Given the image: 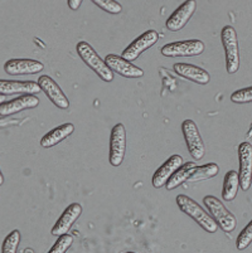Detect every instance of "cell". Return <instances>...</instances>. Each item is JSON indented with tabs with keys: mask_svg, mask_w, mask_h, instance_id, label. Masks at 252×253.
Instances as JSON below:
<instances>
[{
	"mask_svg": "<svg viewBox=\"0 0 252 253\" xmlns=\"http://www.w3.org/2000/svg\"><path fill=\"white\" fill-rule=\"evenodd\" d=\"M178 207L183 213H186L188 217H191L194 222L200 225L201 228L204 229L208 233H216L218 231V225L214 222L213 218L211 217L209 213L204 211L200 204L192 198L187 197L184 194H179L175 199Z\"/></svg>",
	"mask_w": 252,
	"mask_h": 253,
	"instance_id": "6da1fadb",
	"label": "cell"
},
{
	"mask_svg": "<svg viewBox=\"0 0 252 253\" xmlns=\"http://www.w3.org/2000/svg\"><path fill=\"white\" fill-rule=\"evenodd\" d=\"M76 50H77L80 58L82 59V61L85 62V63H86L87 66H89V67L102 80V81H114V72L108 68L105 59L101 58V57L97 54L96 50H95L89 43L85 42V41H81L80 43H77Z\"/></svg>",
	"mask_w": 252,
	"mask_h": 253,
	"instance_id": "7a4b0ae2",
	"label": "cell"
},
{
	"mask_svg": "<svg viewBox=\"0 0 252 253\" xmlns=\"http://www.w3.org/2000/svg\"><path fill=\"white\" fill-rule=\"evenodd\" d=\"M203 203L207 207L209 214L217 223V225L221 227L222 231L226 232V233H231V232L235 231L236 227H237V219L223 206V203L219 201L218 198L213 197V195H207V197L203 198Z\"/></svg>",
	"mask_w": 252,
	"mask_h": 253,
	"instance_id": "3957f363",
	"label": "cell"
},
{
	"mask_svg": "<svg viewBox=\"0 0 252 253\" xmlns=\"http://www.w3.org/2000/svg\"><path fill=\"white\" fill-rule=\"evenodd\" d=\"M221 41L226 54V70L233 75L240 68V50L237 33L232 25H226L221 32Z\"/></svg>",
	"mask_w": 252,
	"mask_h": 253,
	"instance_id": "277c9868",
	"label": "cell"
},
{
	"mask_svg": "<svg viewBox=\"0 0 252 253\" xmlns=\"http://www.w3.org/2000/svg\"><path fill=\"white\" fill-rule=\"evenodd\" d=\"M204 43L200 39H189V41H178L168 43L161 48V54L165 57H196L204 52Z\"/></svg>",
	"mask_w": 252,
	"mask_h": 253,
	"instance_id": "5b68a950",
	"label": "cell"
},
{
	"mask_svg": "<svg viewBox=\"0 0 252 253\" xmlns=\"http://www.w3.org/2000/svg\"><path fill=\"white\" fill-rule=\"evenodd\" d=\"M182 131H183V136L186 140L187 148H188L189 154L196 162H200L204 158L205 149L203 144L202 135L198 130L197 125L192 120H184L182 124Z\"/></svg>",
	"mask_w": 252,
	"mask_h": 253,
	"instance_id": "8992f818",
	"label": "cell"
},
{
	"mask_svg": "<svg viewBox=\"0 0 252 253\" xmlns=\"http://www.w3.org/2000/svg\"><path fill=\"white\" fill-rule=\"evenodd\" d=\"M159 41V33L154 29H150L147 31L145 33H143L142 36L138 37L135 41L130 43L128 47L122 50L121 57L125 58L126 61H136V59L140 57L142 53H144L145 50L151 48L152 45L156 44V42Z\"/></svg>",
	"mask_w": 252,
	"mask_h": 253,
	"instance_id": "52a82bcc",
	"label": "cell"
},
{
	"mask_svg": "<svg viewBox=\"0 0 252 253\" xmlns=\"http://www.w3.org/2000/svg\"><path fill=\"white\" fill-rule=\"evenodd\" d=\"M126 153V130L122 124H117L112 127L110 135V164L120 167L124 162Z\"/></svg>",
	"mask_w": 252,
	"mask_h": 253,
	"instance_id": "ba28073f",
	"label": "cell"
},
{
	"mask_svg": "<svg viewBox=\"0 0 252 253\" xmlns=\"http://www.w3.org/2000/svg\"><path fill=\"white\" fill-rule=\"evenodd\" d=\"M239 186L242 192H247L251 188L252 172V146L250 142L244 141L239 145Z\"/></svg>",
	"mask_w": 252,
	"mask_h": 253,
	"instance_id": "9c48e42d",
	"label": "cell"
},
{
	"mask_svg": "<svg viewBox=\"0 0 252 253\" xmlns=\"http://www.w3.org/2000/svg\"><path fill=\"white\" fill-rule=\"evenodd\" d=\"M196 9H197L196 0H187V1H184L168 18L165 23L166 28L169 29L170 32L182 31L187 25V23L191 20V18L193 17V14L196 13Z\"/></svg>",
	"mask_w": 252,
	"mask_h": 253,
	"instance_id": "30bf717a",
	"label": "cell"
},
{
	"mask_svg": "<svg viewBox=\"0 0 252 253\" xmlns=\"http://www.w3.org/2000/svg\"><path fill=\"white\" fill-rule=\"evenodd\" d=\"M38 84L41 87V91H43L50 98V102L61 110L69 109V101L67 96L64 95L61 87L57 84V82L50 76L45 75L38 78Z\"/></svg>",
	"mask_w": 252,
	"mask_h": 253,
	"instance_id": "8fae6325",
	"label": "cell"
},
{
	"mask_svg": "<svg viewBox=\"0 0 252 253\" xmlns=\"http://www.w3.org/2000/svg\"><path fill=\"white\" fill-rule=\"evenodd\" d=\"M39 102L41 100L32 93H24V95L13 98L10 101L5 100L0 103V116H10V115L18 114L24 110L36 109L39 106Z\"/></svg>",
	"mask_w": 252,
	"mask_h": 253,
	"instance_id": "7c38bea8",
	"label": "cell"
},
{
	"mask_svg": "<svg viewBox=\"0 0 252 253\" xmlns=\"http://www.w3.org/2000/svg\"><path fill=\"white\" fill-rule=\"evenodd\" d=\"M105 62L112 72L117 73L125 78H140L144 76V71L142 68L136 67L135 64H133V62L126 61L121 56L107 54Z\"/></svg>",
	"mask_w": 252,
	"mask_h": 253,
	"instance_id": "4fadbf2b",
	"label": "cell"
},
{
	"mask_svg": "<svg viewBox=\"0 0 252 253\" xmlns=\"http://www.w3.org/2000/svg\"><path fill=\"white\" fill-rule=\"evenodd\" d=\"M45 70V64L36 59L14 58L4 64V71L10 76L36 75Z\"/></svg>",
	"mask_w": 252,
	"mask_h": 253,
	"instance_id": "5bb4252c",
	"label": "cell"
},
{
	"mask_svg": "<svg viewBox=\"0 0 252 253\" xmlns=\"http://www.w3.org/2000/svg\"><path fill=\"white\" fill-rule=\"evenodd\" d=\"M82 206L78 203H72L69 204L64 211L62 213L61 217L58 218V220L55 222L54 227L52 228V236L58 237L61 234L67 233L69 229L72 228V225L75 224L76 220L81 217L82 214Z\"/></svg>",
	"mask_w": 252,
	"mask_h": 253,
	"instance_id": "9a60e30c",
	"label": "cell"
},
{
	"mask_svg": "<svg viewBox=\"0 0 252 253\" xmlns=\"http://www.w3.org/2000/svg\"><path fill=\"white\" fill-rule=\"evenodd\" d=\"M183 164V158L180 155H172L152 175L151 184L154 188L156 189H160L165 185V183L168 181V179L170 178L173 172Z\"/></svg>",
	"mask_w": 252,
	"mask_h": 253,
	"instance_id": "2e32d148",
	"label": "cell"
},
{
	"mask_svg": "<svg viewBox=\"0 0 252 253\" xmlns=\"http://www.w3.org/2000/svg\"><path fill=\"white\" fill-rule=\"evenodd\" d=\"M175 73L180 77L186 78L188 81L194 82L198 84H207L211 81V75L203 68L189 63H175L173 66Z\"/></svg>",
	"mask_w": 252,
	"mask_h": 253,
	"instance_id": "e0dca14e",
	"label": "cell"
},
{
	"mask_svg": "<svg viewBox=\"0 0 252 253\" xmlns=\"http://www.w3.org/2000/svg\"><path fill=\"white\" fill-rule=\"evenodd\" d=\"M41 92L38 82L34 81H8L0 80V93L1 95H15V93H32Z\"/></svg>",
	"mask_w": 252,
	"mask_h": 253,
	"instance_id": "ac0fdd59",
	"label": "cell"
},
{
	"mask_svg": "<svg viewBox=\"0 0 252 253\" xmlns=\"http://www.w3.org/2000/svg\"><path fill=\"white\" fill-rule=\"evenodd\" d=\"M73 131H75V126L72 124H63V125L50 130V132H47L45 136L42 137L41 146L45 149L53 148V146L58 145L63 140H66L68 136H71L73 134Z\"/></svg>",
	"mask_w": 252,
	"mask_h": 253,
	"instance_id": "d6986e66",
	"label": "cell"
},
{
	"mask_svg": "<svg viewBox=\"0 0 252 253\" xmlns=\"http://www.w3.org/2000/svg\"><path fill=\"white\" fill-rule=\"evenodd\" d=\"M196 163L194 162H188V163H183V164L180 165L174 172H173L170 178L168 179V181L165 183L166 190H174L177 189L178 186H180L183 183L188 181L189 176L192 175V172L194 171L196 169Z\"/></svg>",
	"mask_w": 252,
	"mask_h": 253,
	"instance_id": "ffe728a7",
	"label": "cell"
},
{
	"mask_svg": "<svg viewBox=\"0 0 252 253\" xmlns=\"http://www.w3.org/2000/svg\"><path fill=\"white\" fill-rule=\"evenodd\" d=\"M239 172L230 170L225 175L223 188H222V198L225 202H232L239 192Z\"/></svg>",
	"mask_w": 252,
	"mask_h": 253,
	"instance_id": "44dd1931",
	"label": "cell"
},
{
	"mask_svg": "<svg viewBox=\"0 0 252 253\" xmlns=\"http://www.w3.org/2000/svg\"><path fill=\"white\" fill-rule=\"evenodd\" d=\"M219 168L216 163H208L202 167H196L192 175L189 176L188 181H203L212 179L218 174Z\"/></svg>",
	"mask_w": 252,
	"mask_h": 253,
	"instance_id": "7402d4cb",
	"label": "cell"
},
{
	"mask_svg": "<svg viewBox=\"0 0 252 253\" xmlns=\"http://www.w3.org/2000/svg\"><path fill=\"white\" fill-rule=\"evenodd\" d=\"M20 239H22V236H20V232L18 229H14L13 232L8 234L5 237L3 242V247H1V252L3 253H15L18 251V247H19Z\"/></svg>",
	"mask_w": 252,
	"mask_h": 253,
	"instance_id": "603a6c76",
	"label": "cell"
},
{
	"mask_svg": "<svg viewBox=\"0 0 252 253\" xmlns=\"http://www.w3.org/2000/svg\"><path fill=\"white\" fill-rule=\"evenodd\" d=\"M91 1L110 14H120L122 10V5L116 0H91Z\"/></svg>",
	"mask_w": 252,
	"mask_h": 253,
	"instance_id": "cb8c5ba5",
	"label": "cell"
},
{
	"mask_svg": "<svg viewBox=\"0 0 252 253\" xmlns=\"http://www.w3.org/2000/svg\"><path fill=\"white\" fill-rule=\"evenodd\" d=\"M73 243V237L69 236L68 233H64L58 236L57 242L54 243L52 248L50 250V253H64L68 251V248L72 246Z\"/></svg>",
	"mask_w": 252,
	"mask_h": 253,
	"instance_id": "d4e9b609",
	"label": "cell"
},
{
	"mask_svg": "<svg viewBox=\"0 0 252 253\" xmlns=\"http://www.w3.org/2000/svg\"><path fill=\"white\" fill-rule=\"evenodd\" d=\"M252 241V223H249V224L245 227L244 231L239 234L237 237V241H236V247L239 251H244L251 245Z\"/></svg>",
	"mask_w": 252,
	"mask_h": 253,
	"instance_id": "484cf974",
	"label": "cell"
},
{
	"mask_svg": "<svg viewBox=\"0 0 252 253\" xmlns=\"http://www.w3.org/2000/svg\"><path fill=\"white\" fill-rule=\"evenodd\" d=\"M231 101L235 103H250L252 102V87H246L235 91L231 95Z\"/></svg>",
	"mask_w": 252,
	"mask_h": 253,
	"instance_id": "4316f807",
	"label": "cell"
},
{
	"mask_svg": "<svg viewBox=\"0 0 252 253\" xmlns=\"http://www.w3.org/2000/svg\"><path fill=\"white\" fill-rule=\"evenodd\" d=\"M82 1H83V0H67L69 9H71V10H75V11L80 9Z\"/></svg>",
	"mask_w": 252,
	"mask_h": 253,
	"instance_id": "83f0119b",
	"label": "cell"
},
{
	"mask_svg": "<svg viewBox=\"0 0 252 253\" xmlns=\"http://www.w3.org/2000/svg\"><path fill=\"white\" fill-rule=\"evenodd\" d=\"M4 184V176H3V172L0 171V185H3Z\"/></svg>",
	"mask_w": 252,
	"mask_h": 253,
	"instance_id": "f1b7e54d",
	"label": "cell"
},
{
	"mask_svg": "<svg viewBox=\"0 0 252 253\" xmlns=\"http://www.w3.org/2000/svg\"><path fill=\"white\" fill-rule=\"evenodd\" d=\"M4 101H5V95H1V93H0V103L4 102Z\"/></svg>",
	"mask_w": 252,
	"mask_h": 253,
	"instance_id": "f546056e",
	"label": "cell"
}]
</instances>
